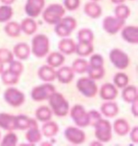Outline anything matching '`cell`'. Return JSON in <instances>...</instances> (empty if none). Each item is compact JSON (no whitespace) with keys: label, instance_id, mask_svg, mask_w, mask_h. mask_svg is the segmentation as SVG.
<instances>
[{"label":"cell","instance_id":"12","mask_svg":"<svg viewBox=\"0 0 138 146\" xmlns=\"http://www.w3.org/2000/svg\"><path fill=\"white\" fill-rule=\"evenodd\" d=\"M125 20L116 16H107L103 20V29L109 35H116L125 26Z\"/></svg>","mask_w":138,"mask_h":146},{"label":"cell","instance_id":"44","mask_svg":"<svg viewBox=\"0 0 138 146\" xmlns=\"http://www.w3.org/2000/svg\"><path fill=\"white\" fill-rule=\"evenodd\" d=\"M81 0H64V7L65 10L73 11L79 7Z\"/></svg>","mask_w":138,"mask_h":146},{"label":"cell","instance_id":"14","mask_svg":"<svg viewBox=\"0 0 138 146\" xmlns=\"http://www.w3.org/2000/svg\"><path fill=\"white\" fill-rule=\"evenodd\" d=\"M118 96V88L112 83H105L99 89V96L104 100H114Z\"/></svg>","mask_w":138,"mask_h":146},{"label":"cell","instance_id":"5","mask_svg":"<svg viewBox=\"0 0 138 146\" xmlns=\"http://www.w3.org/2000/svg\"><path fill=\"white\" fill-rule=\"evenodd\" d=\"M77 25V20L71 16H64L55 24L54 31L57 36L65 38L72 34V32L76 29Z\"/></svg>","mask_w":138,"mask_h":146},{"label":"cell","instance_id":"8","mask_svg":"<svg viewBox=\"0 0 138 146\" xmlns=\"http://www.w3.org/2000/svg\"><path fill=\"white\" fill-rule=\"evenodd\" d=\"M70 117L73 120L74 124L79 128H86L90 126V120L88 112H86L85 108L81 104H75L71 108L69 112Z\"/></svg>","mask_w":138,"mask_h":146},{"label":"cell","instance_id":"1","mask_svg":"<svg viewBox=\"0 0 138 146\" xmlns=\"http://www.w3.org/2000/svg\"><path fill=\"white\" fill-rule=\"evenodd\" d=\"M48 104L53 113L59 117H65L69 111V104L65 96L60 92H55L48 98Z\"/></svg>","mask_w":138,"mask_h":146},{"label":"cell","instance_id":"7","mask_svg":"<svg viewBox=\"0 0 138 146\" xmlns=\"http://www.w3.org/2000/svg\"><path fill=\"white\" fill-rule=\"evenodd\" d=\"M56 92V88L52 84L45 82L43 84L35 87L31 92V97L34 101L40 102L47 100Z\"/></svg>","mask_w":138,"mask_h":146},{"label":"cell","instance_id":"32","mask_svg":"<svg viewBox=\"0 0 138 146\" xmlns=\"http://www.w3.org/2000/svg\"><path fill=\"white\" fill-rule=\"evenodd\" d=\"M4 31L9 37L17 38L21 33L20 25L17 22L8 21L4 27Z\"/></svg>","mask_w":138,"mask_h":146},{"label":"cell","instance_id":"52","mask_svg":"<svg viewBox=\"0 0 138 146\" xmlns=\"http://www.w3.org/2000/svg\"><path fill=\"white\" fill-rule=\"evenodd\" d=\"M0 137H1V133H0Z\"/></svg>","mask_w":138,"mask_h":146},{"label":"cell","instance_id":"22","mask_svg":"<svg viewBox=\"0 0 138 146\" xmlns=\"http://www.w3.org/2000/svg\"><path fill=\"white\" fill-rule=\"evenodd\" d=\"M83 11L88 17L94 19H99L103 13L102 7L97 3V2H93V1L88 2L84 5Z\"/></svg>","mask_w":138,"mask_h":146},{"label":"cell","instance_id":"39","mask_svg":"<svg viewBox=\"0 0 138 146\" xmlns=\"http://www.w3.org/2000/svg\"><path fill=\"white\" fill-rule=\"evenodd\" d=\"M86 72L88 74V77L91 78L94 80H99L103 79L105 76V69L104 67L99 68H94L88 66V68Z\"/></svg>","mask_w":138,"mask_h":146},{"label":"cell","instance_id":"51","mask_svg":"<svg viewBox=\"0 0 138 146\" xmlns=\"http://www.w3.org/2000/svg\"><path fill=\"white\" fill-rule=\"evenodd\" d=\"M91 1H93V2H99L100 0H91Z\"/></svg>","mask_w":138,"mask_h":146},{"label":"cell","instance_id":"46","mask_svg":"<svg viewBox=\"0 0 138 146\" xmlns=\"http://www.w3.org/2000/svg\"><path fill=\"white\" fill-rule=\"evenodd\" d=\"M131 130V129H130ZM130 132V140L132 141L134 144H137L138 143V127L135 126L133 127Z\"/></svg>","mask_w":138,"mask_h":146},{"label":"cell","instance_id":"18","mask_svg":"<svg viewBox=\"0 0 138 146\" xmlns=\"http://www.w3.org/2000/svg\"><path fill=\"white\" fill-rule=\"evenodd\" d=\"M100 112L107 118H113L119 114L120 108L116 102L109 100L101 105Z\"/></svg>","mask_w":138,"mask_h":146},{"label":"cell","instance_id":"31","mask_svg":"<svg viewBox=\"0 0 138 146\" xmlns=\"http://www.w3.org/2000/svg\"><path fill=\"white\" fill-rule=\"evenodd\" d=\"M1 80L6 86H12L19 83L20 76L15 75L9 69H7L3 70V72L1 73Z\"/></svg>","mask_w":138,"mask_h":146},{"label":"cell","instance_id":"21","mask_svg":"<svg viewBox=\"0 0 138 146\" xmlns=\"http://www.w3.org/2000/svg\"><path fill=\"white\" fill-rule=\"evenodd\" d=\"M12 52L18 60H27L30 56L31 47L26 43H19L14 46Z\"/></svg>","mask_w":138,"mask_h":146},{"label":"cell","instance_id":"23","mask_svg":"<svg viewBox=\"0 0 138 146\" xmlns=\"http://www.w3.org/2000/svg\"><path fill=\"white\" fill-rule=\"evenodd\" d=\"M57 47L61 54L70 56L73 53H75L76 43L73 41V39L65 37L59 41Z\"/></svg>","mask_w":138,"mask_h":146},{"label":"cell","instance_id":"50","mask_svg":"<svg viewBox=\"0 0 138 146\" xmlns=\"http://www.w3.org/2000/svg\"><path fill=\"white\" fill-rule=\"evenodd\" d=\"M3 70H4V64L0 62V75H1V73L3 72Z\"/></svg>","mask_w":138,"mask_h":146},{"label":"cell","instance_id":"26","mask_svg":"<svg viewBox=\"0 0 138 146\" xmlns=\"http://www.w3.org/2000/svg\"><path fill=\"white\" fill-rule=\"evenodd\" d=\"M122 98L126 103L131 104L133 102L134 100L138 99V92L137 88L135 85H127L124 88H122Z\"/></svg>","mask_w":138,"mask_h":146},{"label":"cell","instance_id":"3","mask_svg":"<svg viewBox=\"0 0 138 146\" xmlns=\"http://www.w3.org/2000/svg\"><path fill=\"white\" fill-rule=\"evenodd\" d=\"M65 9L59 3H53L48 6L42 11L44 21L49 25H55L65 16Z\"/></svg>","mask_w":138,"mask_h":146},{"label":"cell","instance_id":"41","mask_svg":"<svg viewBox=\"0 0 138 146\" xmlns=\"http://www.w3.org/2000/svg\"><path fill=\"white\" fill-rule=\"evenodd\" d=\"M8 69L15 75H16L18 76H20L22 73L24 72V67L20 60H13L11 63H9Z\"/></svg>","mask_w":138,"mask_h":146},{"label":"cell","instance_id":"30","mask_svg":"<svg viewBox=\"0 0 138 146\" xmlns=\"http://www.w3.org/2000/svg\"><path fill=\"white\" fill-rule=\"evenodd\" d=\"M35 116L36 120H38L40 122H46L51 120L53 116V112L50 108L45 105L40 106L35 112Z\"/></svg>","mask_w":138,"mask_h":146},{"label":"cell","instance_id":"17","mask_svg":"<svg viewBox=\"0 0 138 146\" xmlns=\"http://www.w3.org/2000/svg\"><path fill=\"white\" fill-rule=\"evenodd\" d=\"M36 125H38L36 120L26 115L15 116V130L25 131Z\"/></svg>","mask_w":138,"mask_h":146},{"label":"cell","instance_id":"10","mask_svg":"<svg viewBox=\"0 0 138 146\" xmlns=\"http://www.w3.org/2000/svg\"><path fill=\"white\" fill-rule=\"evenodd\" d=\"M109 60L112 65L119 70H125L129 66L130 59L128 54L119 48H114L109 53Z\"/></svg>","mask_w":138,"mask_h":146},{"label":"cell","instance_id":"16","mask_svg":"<svg viewBox=\"0 0 138 146\" xmlns=\"http://www.w3.org/2000/svg\"><path fill=\"white\" fill-rule=\"evenodd\" d=\"M74 78V72L71 67L62 66L57 71H56V79L61 84H68L73 81Z\"/></svg>","mask_w":138,"mask_h":146},{"label":"cell","instance_id":"34","mask_svg":"<svg viewBox=\"0 0 138 146\" xmlns=\"http://www.w3.org/2000/svg\"><path fill=\"white\" fill-rule=\"evenodd\" d=\"M94 32L90 28H82L78 31V42L86 43H93L94 41Z\"/></svg>","mask_w":138,"mask_h":146},{"label":"cell","instance_id":"19","mask_svg":"<svg viewBox=\"0 0 138 146\" xmlns=\"http://www.w3.org/2000/svg\"><path fill=\"white\" fill-rule=\"evenodd\" d=\"M0 128L7 132L15 130V116L1 112L0 113Z\"/></svg>","mask_w":138,"mask_h":146},{"label":"cell","instance_id":"45","mask_svg":"<svg viewBox=\"0 0 138 146\" xmlns=\"http://www.w3.org/2000/svg\"><path fill=\"white\" fill-rule=\"evenodd\" d=\"M88 112V116H89V120H90V126H94L95 124L98 120L102 118V114L97 110H90Z\"/></svg>","mask_w":138,"mask_h":146},{"label":"cell","instance_id":"48","mask_svg":"<svg viewBox=\"0 0 138 146\" xmlns=\"http://www.w3.org/2000/svg\"><path fill=\"white\" fill-rule=\"evenodd\" d=\"M0 2L4 5H11L15 2V0H0Z\"/></svg>","mask_w":138,"mask_h":146},{"label":"cell","instance_id":"24","mask_svg":"<svg viewBox=\"0 0 138 146\" xmlns=\"http://www.w3.org/2000/svg\"><path fill=\"white\" fill-rule=\"evenodd\" d=\"M20 25L22 32H24L27 35L35 34L37 31V23L33 18L28 17L24 19L20 23Z\"/></svg>","mask_w":138,"mask_h":146},{"label":"cell","instance_id":"6","mask_svg":"<svg viewBox=\"0 0 138 146\" xmlns=\"http://www.w3.org/2000/svg\"><path fill=\"white\" fill-rule=\"evenodd\" d=\"M78 92L86 98H94L99 92L95 80L89 77H81L76 83Z\"/></svg>","mask_w":138,"mask_h":146},{"label":"cell","instance_id":"28","mask_svg":"<svg viewBox=\"0 0 138 146\" xmlns=\"http://www.w3.org/2000/svg\"><path fill=\"white\" fill-rule=\"evenodd\" d=\"M59 132V126L54 121H46L41 127V133L44 137L51 138L55 137Z\"/></svg>","mask_w":138,"mask_h":146},{"label":"cell","instance_id":"37","mask_svg":"<svg viewBox=\"0 0 138 146\" xmlns=\"http://www.w3.org/2000/svg\"><path fill=\"white\" fill-rule=\"evenodd\" d=\"M13 9L11 5L0 6V23H7L13 16Z\"/></svg>","mask_w":138,"mask_h":146},{"label":"cell","instance_id":"11","mask_svg":"<svg viewBox=\"0 0 138 146\" xmlns=\"http://www.w3.org/2000/svg\"><path fill=\"white\" fill-rule=\"evenodd\" d=\"M65 139L72 145H82L86 141V133L82 129L77 127L69 126L65 129L64 132Z\"/></svg>","mask_w":138,"mask_h":146},{"label":"cell","instance_id":"2","mask_svg":"<svg viewBox=\"0 0 138 146\" xmlns=\"http://www.w3.org/2000/svg\"><path fill=\"white\" fill-rule=\"evenodd\" d=\"M50 43L49 39L44 34H37L32 40L31 52L36 58H44L49 52Z\"/></svg>","mask_w":138,"mask_h":146},{"label":"cell","instance_id":"38","mask_svg":"<svg viewBox=\"0 0 138 146\" xmlns=\"http://www.w3.org/2000/svg\"><path fill=\"white\" fill-rule=\"evenodd\" d=\"M130 8L124 3L118 4L115 8V16L122 20H126L130 16Z\"/></svg>","mask_w":138,"mask_h":146},{"label":"cell","instance_id":"27","mask_svg":"<svg viewBox=\"0 0 138 146\" xmlns=\"http://www.w3.org/2000/svg\"><path fill=\"white\" fill-rule=\"evenodd\" d=\"M42 133L39 129L38 125H36L33 127H31L27 130L25 134V138L28 143L32 144L33 145H36V143H39L42 139Z\"/></svg>","mask_w":138,"mask_h":146},{"label":"cell","instance_id":"13","mask_svg":"<svg viewBox=\"0 0 138 146\" xmlns=\"http://www.w3.org/2000/svg\"><path fill=\"white\" fill-rule=\"evenodd\" d=\"M44 6L45 0H27L24 11L28 17L35 19L42 13Z\"/></svg>","mask_w":138,"mask_h":146},{"label":"cell","instance_id":"4","mask_svg":"<svg viewBox=\"0 0 138 146\" xmlns=\"http://www.w3.org/2000/svg\"><path fill=\"white\" fill-rule=\"evenodd\" d=\"M95 136L101 143H108L112 139V125L109 120L100 118L95 125Z\"/></svg>","mask_w":138,"mask_h":146},{"label":"cell","instance_id":"47","mask_svg":"<svg viewBox=\"0 0 138 146\" xmlns=\"http://www.w3.org/2000/svg\"><path fill=\"white\" fill-rule=\"evenodd\" d=\"M131 112L134 117L138 116V99L134 100L133 103H131Z\"/></svg>","mask_w":138,"mask_h":146},{"label":"cell","instance_id":"49","mask_svg":"<svg viewBox=\"0 0 138 146\" xmlns=\"http://www.w3.org/2000/svg\"><path fill=\"white\" fill-rule=\"evenodd\" d=\"M126 0H111V2H112V3H114V4H121V3H124Z\"/></svg>","mask_w":138,"mask_h":146},{"label":"cell","instance_id":"29","mask_svg":"<svg viewBox=\"0 0 138 146\" xmlns=\"http://www.w3.org/2000/svg\"><path fill=\"white\" fill-rule=\"evenodd\" d=\"M48 65L51 66L52 68H59L65 62V56L63 54H61V52H51L48 56H47L46 59Z\"/></svg>","mask_w":138,"mask_h":146},{"label":"cell","instance_id":"33","mask_svg":"<svg viewBox=\"0 0 138 146\" xmlns=\"http://www.w3.org/2000/svg\"><path fill=\"white\" fill-rule=\"evenodd\" d=\"M94 52V46L93 43H86L78 42L76 43L75 53L81 57H86L90 56Z\"/></svg>","mask_w":138,"mask_h":146},{"label":"cell","instance_id":"15","mask_svg":"<svg viewBox=\"0 0 138 146\" xmlns=\"http://www.w3.org/2000/svg\"><path fill=\"white\" fill-rule=\"evenodd\" d=\"M121 36L127 43L131 44L138 43V27L133 25L124 26L121 29Z\"/></svg>","mask_w":138,"mask_h":146},{"label":"cell","instance_id":"20","mask_svg":"<svg viewBox=\"0 0 138 146\" xmlns=\"http://www.w3.org/2000/svg\"><path fill=\"white\" fill-rule=\"evenodd\" d=\"M37 75L38 77L44 82L50 83L56 80V71L49 65L41 66L38 69Z\"/></svg>","mask_w":138,"mask_h":146},{"label":"cell","instance_id":"36","mask_svg":"<svg viewBox=\"0 0 138 146\" xmlns=\"http://www.w3.org/2000/svg\"><path fill=\"white\" fill-rule=\"evenodd\" d=\"M129 78L125 72H117L113 77V84L117 88H124L129 84Z\"/></svg>","mask_w":138,"mask_h":146},{"label":"cell","instance_id":"35","mask_svg":"<svg viewBox=\"0 0 138 146\" xmlns=\"http://www.w3.org/2000/svg\"><path fill=\"white\" fill-rule=\"evenodd\" d=\"M89 64L85 59L83 58H78L72 63V69L74 72L78 74H84L86 72L88 68Z\"/></svg>","mask_w":138,"mask_h":146},{"label":"cell","instance_id":"40","mask_svg":"<svg viewBox=\"0 0 138 146\" xmlns=\"http://www.w3.org/2000/svg\"><path fill=\"white\" fill-rule=\"evenodd\" d=\"M18 137L17 135L15 133H13V131L8 132V133H7L5 135L0 145L1 146H15L17 145L18 143Z\"/></svg>","mask_w":138,"mask_h":146},{"label":"cell","instance_id":"25","mask_svg":"<svg viewBox=\"0 0 138 146\" xmlns=\"http://www.w3.org/2000/svg\"><path fill=\"white\" fill-rule=\"evenodd\" d=\"M112 129L120 137H125L130 131V125L125 119L120 118L114 121Z\"/></svg>","mask_w":138,"mask_h":146},{"label":"cell","instance_id":"42","mask_svg":"<svg viewBox=\"0 0 138 146\" xmlns=\"http://www.w3.org/2000/svg\"><path fill=\"white\" fill-rule=\"evenodd\" d=\"M89 66L94 68H99L104 67V59L103 56L99 54H93L90 58V61L88 62Z\"/></svg>","mask_w":138,"mask_h":146},{"label":"cell","instance_id":"9","mask_svg":"<svg viewBox=\"0 0 138 146\" xmlns=\"http://www.w3.org/2000/svg\"><path fill=\"white\" fill-rule=\"evenodd\" d=\"M3 98L7 104L13 108L20 107L25 102L24 93L14 87H9L5 90Z\"/></svg>","mask_w":138,"mask_h":146},{"label":"cell","instance_id":"43","mask_svg":"<svg viewBox=\"0 0 138 146\" xmlns=\"http://www.w3.org/2000/svg\"><path fill=\"white\" fill-rule=\"evenodd\" d=\"M14 60L13 52H11L7 48H0V62L5 64H9Z\"/></svg>","mask_w":138,"mask_h":146}]
</instances>
